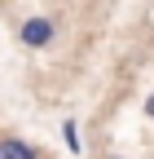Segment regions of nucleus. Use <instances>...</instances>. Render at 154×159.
Listing matches in <instances>:
<instances>
[{
  "label": "nucleus",
  "mask_w": 154,
  "mask_h": 159,
  "mask_svg": "<svg viewBox=\"0 0 154 159\" xmlns=\"http://www.w3.org/2000/svg\"><path fill=\"white\" fill-rule=\"evenodd\" d=\"M53 40H57V22H53L49 13H31L27 22L18 27V44H22V49H31V53L49 49Z\"/></svg>",
  "instance_id": "1"
},
{
  "label": "nucleus",
  "mask_w": 154,
  "mask_h": 159,
  "mask_svg": "<svg viewBox=\"0 0 154 159\" xmlns=\"http://www.w3.org/2000/svg\"><path fill=\"white\" fill-rule=\"evenodd\" d=\"M0 150H5V159H40V150L22 137H0Z\"/></svg>",
  "instance_id": "2"
},
{
  "label": "nucleus",
  "mask_w": 154,
  "mask_h": 159,
  "mask_svg": "<svg viewBox=\"0 0 154 159\" xmlns=\"http://www.w3.org/2000/svg\"><path fill=\"white\" fill-rule=\"evenodd\" d=\"M62 142H66L71 155H84V137H79V128H75V119H62Z\"/></svg>",
  "instance_id": "3"
},
{
  "label": "nucleus",
  "mask_w": 154,
  "mask_h": 159,
  "mask_svg": "<svg viewBox=\"0 0 154 159\" xmlns=\"http://www.w3.org/2000/svg\"><path fill=\"white\" fill-rule=\"evenodd\" d=\"M145 115H150V119H154V93H150V97H145Z\"/></svg>",
  "instance_id": "4"
},
{
  "label": "nucleus",
  "mask_w": 154,
  "mask_h": 159,
  "mask_svg": "<svg viewBox=\"0 0 154 159\" xmlns=\"http://www.w3.org/2000/svg\"><path fill=\"white\" fill-rule=\"evenodd\" d=\"M106 159H123V155H106Z\"/></svg>",
  "instance_id": "5"
},
{
  "label": "nucleus",
  "mask_w": 154,
  "mask_h": 159,
  "mask_svg": "<svg viewBox=\"0 0 154 159\" xmlns=\"http://www.w3.org/2000/svg\"><path fill=\"white\" fill-rule=\"evenodd\" d=\"M0 159H5V150H0Z\"/></svg>",
  "instance_id": "6"
}]
</instances>
